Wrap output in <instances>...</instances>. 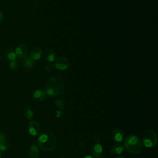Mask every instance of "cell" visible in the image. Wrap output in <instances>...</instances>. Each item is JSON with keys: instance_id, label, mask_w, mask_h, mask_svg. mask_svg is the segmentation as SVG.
<instances>
[{"instance_id": "obj_28", "label": "cell", "mask_w": 158, "mask_h": 158, "mask_svg": "<svg viewBox=\"0 0 158 158\" xmlns=\"http://www.w3.org/2000/svg\"><path fill=\"white\" fill-rule=\"evenodd\" d=\"M1 157V152H0V158Z\"/></svg>"}, {"instance_id": "obj_12", "label": "cell", "mask_w": 158, "mask_h": 158, "mask_svg": "<svg viewBox=\"0 0 158 158\" xmlns=\"http://www.w3.org/2000/svg\"><path fill=\"white\" fill-rule=\"evenodd\" d=\"M39 154V148L36 143H32L28 149V155L30 158H37Z\"/></svg>"}, {"instance_id": "obj_20", "label": "cell", "mask_w": 158, "mask_h": 158, "mask_svg": "<svg viewBox=\"0 0 158 158\" xmlns=\"http://www.w3.org/2000/svg\"><path fill=\"white\" fill-rule=\"evenodd\" d=\"M54 104L57 107H59V109H63V107L65 106V101L64 100H62V99H57V100H56L54 101Z\"/></svg>"}, {"instance_id": "obj_3", "label": "cell", "mask_w": 158, "mask_h": 158, "mask_svg": "<svg viewBox=\"0 0 158 158\" xmlns=\"http://www.w3.org/2000/svg\"><path fill=\"white\" fill-rule=\"evenodd\" d=\"M125 148L131 154L139 153L143 147V144L141 139L134 135H131L127 136L124 139Z\"/></svg>"}, {"instance_id": "obj_16", "label": "cell", "mask_w": 158, "mask_h": 158, "mask_svg": "<svg viewBox=\"0 0 158 158\" xmlns=\"http://www.w3.org/2000/svg\"><path fill=\"white\" fill-rule=\"evenodd\" d=\"M55 52L52 49H48L44 52V58L48 62H52L55 60Z\"/></svg>"}, {"instance_id": "obj_24", "label": "cell", "mask_w": 158, "mask_h": 158, "mask_svg": "<svg viewBox=\"0 0 158 158\" xmlns=\"http://www.w3.org/2000/svg\"><path fill=\"white\" fill-rule=\"evenodd\" d=\"M54 114H55V116H56L57 118H59V117L62 115V112L61 110H56V111L55 112Z\"/></svg>"}, {"instance_id": "obj_27", "label": "cell", "mask_w": 158, "mask_h": 158, "mask_svg": "<svg viewBox=\"0 0 158 158\" xmlns=\"http://www.w3.org/2000/svg\"><path fill=\"white\" fill-rule=\"evenodd\" d=\"M115 158H123L122 156H117Z\"/></svg>"}, {"instance_id": "obj_19", "label": "cell", "mask_w": 158, "mask_h": 158, "mask_svg": "<svg viewBox=\"0 0 158 158\" xmlns=\"http://www.w3.org/2000/svg\"><path fill=\"white\" fill-rule=\"evenodd\" d=\"M9 147H10V144L7 141L0 143V151H6L8 149Z\"/></svg>"}, {"instance_id": "obj_30", "label": "cell", "mask_w": 158, "mask_h": 158, "mask_svg": "<svg viewBox=\"0 0 158 158\" xmlns=\"http://www.w3.org/2000/svg\"><path fill=\"white\" fill-rule=\"evenodd\" d=\"M33 1H39V0H33Z\"/></svg>"}, {"instance_id": "obj_9", "label": "cell", "mask_w": 158, "mask_h": 158, "mask_svg": "<svg viewBox=\"0 0 158 158\" xmlns=\"http://www.w3.org/2000/svg\"><path fill=\"white\" fill-rule=\"evenodd\" d=\"M112 137L113 139L117 143H122L125 139L124 133L119 128H115L112 130Z\"/></svg>"}, {"instance_id": "obj_4", "label": "cell", "mask_w": 158, "mask_h": 158, "mask_svg": "<svg viewBox=\"0 0 158 158\" xmlns=\"http://www.w3.org/2000/svg\"><path fill=\"white\" fill-rule=\"evenodd\" d=\"M143 138V144L146 148H154L156 145L157 142L156 134L155 131L151 129L147 130L144 132Z\"/></svg>"}, {"instance_id": "obj_6", "label": "cell", "mask_w": 158, "mask_h": 158, "mask_svg": "<svg viewBox=\"0 0 158 158\" xmlns=\"http://www.w3.org/2000/svg\"><path fill=\"white\" fill-rule=\"evenodd\" d=\"M69 60L64 56H59L54 60V66L60 70H65L70 67Z\"/></svg>"}, {"instance_id": "obj_25", "label": "cell", "mask_w": 158, "mask_h": 158, "mask_svg": "<svg viewBox=\"0 0 158 158\" xmlns=\"http://www.w3.org/2000/svg\"><path fill=\"white\" fill-rule=\"evenodd\" d=\"M2 19H3V15H2V12L0 11V23L2 22Z\"/></svg>"}, {"instance_id": "obj_10", "label": "cell", "mask_w": 158, "mask_h": 158, "mask_svg": "<svg viewBox=\"0 0 158 158\" xmlns=\"http://www.w3.org/2000/svg\"><path fill=\"white\" fill-rule=\"evenodd\" d=\"M42 54H43L42 48L41 47L36 46V47H35L34 48H33V49L30 52V54L29 56L33 60L35 61V60H39L41 57Z\"/></svg>"}, {"instance_id": "obj_7", "label": "cell", "mask_w": 158, "mask_h": 158, "mask_svg": "<svg viewBox=\"0 0 158 158\" xmlns=\"http://www.w3.org/2000/svg\"><path fill=\"white\" fill-rule=\"evenodd\" d=\"M28 51V46L24 43L19 44L15 50V52L17 57L20 59H24L26 56H27Z\"/></svg>"}, {"instance_id": "obj_23", "label": "cell", "mask_w": 158, "mask_h": 158, "mask_svg": "<svg viewBox=\"0 0 158 158\" xmlns=\"http://www.w3.org/2000/svg\"><path fill=\"white\" fill-rule=\"evenodd\" d=\"M7 141V136L3 133H0V143Z\"/></svg>"}, {"instance_id": "obj_2", "label": "cell", "mask_w": 158, "mask_h": 158, "mask_svg": "<svg viewBox=\"0 0 158 158\" xmlns=\"http://www.w3.org/2000/svg\"><path fill=\"white\" fill-rule=\"evenodd\" d=\"M38 146L44 151H51L54 150L57 145L56 136L50 132H46L40 135L38 138Z\"/></svg>"}, {"instance_id": "obj_1", "label": "cell", "mask_w": 158, "mask_h": 158, "mask_svg": "<svg viewBox=\"0 0 158 158\" xmlns=\"http://www.w3.org/2000/svg\"><path fill=\"white\" fill-rule=\"evenodd\" d=\"M45 93L50 96H56L62 94L65 90L64 80L60 75H54L46 82L44 87Z\"/></svg>"}, {"instance_id": "obj_17", "label": "cell", "mask_w": 158, "mask_h": 158, "mask_svg": "<svg viewBox=\"0 0 158 158\" xmlns=\"http://www.w3.org/2000/svg\"><path fill=\"white\" fill-rule=\"evenodd\" d=\"M23 114L25 118L28 120H31L33 117V111L29 107H26L23 110Z\"/></svg>"}, {"instance_id": "obj_26", "label": "cell", "mask_w": 158, "mask_h": 158, "mask_svg": "<svg viewBox=\"0 0 158 158\" xmlns=\"http://www.w3.org/2000/svg\"><path fill=\"white\" fill-rule=\"evenodd\" d=\"M83 158H94L93 156H90V155H87V156H85V157H83Z\"/></svg>"}, {"instance_id": "obj_14", "label": "cell", "mask_w": 158, "mask_h": 158, "mask_svg": "<svg viewBox=\"0 0 158 158\" xmlns=\"http://www.w3.org/2000/svg\"><path fill=\"white\" fill-rule=\"evenodd\" d=\"M46 96V93L44 90L38 89L36 90L33 94V99L36 102H40L43 101Z\"/></svg>"}, {"instance_id": "obj_13", "label": "cell", "mask_w": 158, "mask_h": 158, "mask_svg": "<svg viewBox=\"0 0 158 158\" xmlns=\"http://www.w3.org/2000/svg\"><path fill=\"white\" fill-rule=\"evenodd\" d=\"M5 57L9 60H17V56L15 52V50L11 48H6L4 51Z\"/></svg>"}, {"instance_id": "obj_21", "label": "cell", "mask_w": 158, "mask_h": 158, "mask_svg": "<svg viewBox=\"0 0 158 158\" xmlns=\"http://www.w3.org/2000/svg\"><path fill=\"white\" fill-rule=\"evenodd\" d=\"M54 65H53L52 63L51 62H49L46 65H45V67H44V70L47 72H49L51 71H52L54 69Z\"/></svg>"}, {"instance_id": "obj_11", "label": "cell", "mask_w": 158, "mask_h": 158, "mask_svg": "<svg viewBox=\"0 0 158 158\" xmlns=\"http://www.w3.org/2000/svg\"><path fill=\"white\" fill-rule=\"evenodd\" d=\"M125 149V145L123 142L117 143L114 144L110 148V152L112 154H120Z\"/></svg>"}, {"instance_id": "obj_31", "label": "cell", "mask_w": 158, "mask_h": 158, "mask_svg": "<svg viewBox=\"0 0 158 158\" xmlns=\"http://www.w3.org/2000/svg\"><path fill=\"white\" fill-rule=\"evenodd\" d=\"M1 56H0V61H1Z\"/></svg>"}, {"instance_id": "obj_18", "label": "cell", "mask_w": 158, "mask_h": 158, "mask_svg": "<svg viewBox=\"0 0 158 158\" xmlns=\"http://www.w3.org/2000/svg\"><path fill=\"white\" fill-rule=\"evenodd\" d=\"M9 69L10 70V71H12V72H15L16 70H17V69L19 68V63H18L17 60H15L10 61L9 64Z\"/></svg>"}, {"instance_id": "obj_29", "label": "cell", "mask_w": 158, "mask_h": 158, "mask_svg": "<svg viewBox=\"0 0 158 158\" xmlns=\"http://www.w3.org/2000/svg\"><path fill=\"white\" fill-rule=\"evenodd\" d=\"M59 158H65V157H59Z\"/></svg>"}, {"instance_id": "obj_8", "label": "cell", "mask_w": 158, "mask_h": 158, "mask_svg": "<svg viewBox=\"0 0 158 158\" xmlns=\"http://www.w3.org/2000/svg\"><path fill=\"white\" fill-rule=\"evenodd\" d=\"M102 152L103 148L100 143L96 142L93 145L91 148V153L93 157H94L95 158H101Z\"/></svg>"}, {"instance_id": "obj_22", "label": "cell", "mask_w": 158, "mask_h": 158, "mask_svg": "<svg viewBox=\"0 0 158 158\" xmlns=\"http://www.w3.org/2000/svg\"><path fill=\"white\" fill-rule=\"evenodd\" d=\"M77 146L81 149H85L86 148V143L83 140L80 139L77 142Z\"/></svg>"}, {"instance_id": "obj_5", "label": "cell", "mask_w": 158, "mask_h": 158, "mask_svg": "<svg viewBox=\"0 0 158 158\" xmlns=\"http://www.w3.org/2000/svg\"><path fill=\"white\" fill-rule=\"evenodd\" d=\"M27 128L29 134L33 136H38L41 135V125L38 122L35 120L30 121L28 123Z\"/></svg>"}, {"instance_id": "obj_15", "label": "cell", "mask_w": 158, "mask_h": 158, "mask_svg": "<svg viewBox=\"0 0 158 158\" xmlns=\"http://www.w3.org/2000/svg\"><path fill=\"white\" fill-rule=\"evenodd\" d=\"M35 65V61L33 60L29 56H26L23 59V66L24 68L27 69H31L33 68Z\"/></svg>"}]
</instances>
